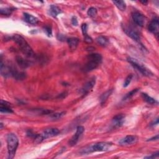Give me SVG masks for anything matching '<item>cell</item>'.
Returning a JSON list of instances; mask_svg holds the SVG:
<instances>
[{
    "instance_id": "f1b7e54d",
    "label": "cell",
    "mask_w": 159,
    "mask_h": 159,
    "mask_svg": "<svg viewBox=\"0 0 159 159\" xmlns=\"http://www.w3.org/2000/svg\"><path fill=\"white\" fill-rule=\"evenodd\" d=\"M132 77H133L132 75H129L126 77V80H125L124 85H123V86L124 88L127 87V86L129 85V84L131 83L132 79Z\"/></svg>"
},
{
    "instance_id": "cb8c5ba5",
    "label": "cell",
    "mask_w": 159,
    "mask_h": 159,
    "mask_svg": "<svg viewBox=\"0 0 159 159\" xmlns=\"http://www.w3.org/2000/svg\"><path fill=\"white\" fill-rule=\"evenodd\" d=\"M113 3L115 4L119 10L121 11H124L126 10V4L124 1H114Z\"/></svg>"
},
{
    "instance_id": "d4e9b609",
    "label": "cell",
    "mask_w": 159,
    "mask_h": 159,
    "mask_svg": "<svg viewBox=\"0 0 159 159\" xmlns=\"http://www.w3.org/2000/svg\"><path fill=\"white\" fill-rule=\"evenodd\" d=\"M14 10H15V8H1V9H0V13H1L2 15L9 16V15H11V13Z\"/></svg>"
},
{
    "instance_id": "277c9868",
    "label": "cell",
    "mask_w": 159,
    "mask_h": 159,
    "mask_svg": "<svg viewBox=\"0 0 159 159\" xmlns=\"http://www.w3.org/2000/svg\"><path fill=\"white\" fill-rule=\"evenodd\" d=\"M19 146V139L16 134L10 133L7 136V146L8 151V158L12 159L16 155L18 147Z\"/></svg>"
},
{
    "instance_id": "30bf717a",
    "label": "cell",
    "mask_w": 159,
    "mask_h": 159,
    "mask_svg": "<svg viewBox=\"0 0 159 159\" xmlns=\"http://www.w3.org/2000/svg\"><path fill=\"white\" fill-rule=\"evenodd\" d=\"M137 140H138L137 137L136 136L129 135V136H127L124 138L122 139L121 140L119 141V144H121V146L132 145V144L136 143Z\"/></svg>"
},
{
    "instance_id": "8fae6325",
    "label": "cell",
    "mask_w": 159,
    "mask_h": 159,
    "mask_svg": "<svg viewBox=\"0 0 159 159\" xmlns=\"http://www.w3.org/2000/svg\"><path fill=\"white\" fill-rule=\"evenodd\" d=\"M158 26H159V22L158 18H154L149 24L148 29V31L154 34L155 35L158 34Z\"/></svg>"
},
{
    "instance_id": "603a6c76",
    "label": "cell",
    "mask_w": 159,
    "mask_h": 159,
    "mask_svg": "<svg viewBox=\"0 0 159 159\" xmlns=\"http://www.w3.org/2000/svg\"><path fill=\"white\" fill-rule=\"evenodd\" d=\"M142 96L144 100L148 104H155V103H157V102L155 99H153V98L151 97V96H148L146 93H142Z\"/></svg>"
},
{
    "instance_id": "83f0119b",
    "label": "cell",
    "mask_w": 159,
    "mask_h": 159,
    "mask_svg": "<svg viewBox=\"0 0 159 159\" xmlns=\"http://www.w3.org/2000/svg\"><path fill=\"white\" fill-rule=\"evenodd\" d=\"M97 13H98L97 9L94 7L90 8L87 12L88 15L91 18H95L96 15H97Z\"/></svg>"
},
{
    "instance_id": "484cf974",
    "label": "cell",
    "mask_w": 159,
    "mask_h": 159,
    "mask_svg": "<svg viewBox=\"0 0 159 159\" xmlns=\"http://www.w3.org/2000/svg\"><path fill=\"white\" fill-rule=\"evenodd\" d=\"M65 114H66L65 111H63L61 113H57L54 114H50L51 115L50 116V118L52 120H58V119H61L63 116H64Z\"/></svg>"
},
{
    "instance_id": "ab89813d",
    "label": "cell",
    "mask_w": 159,
    "mask_h": 159,
    "mask_svg": "<svg viewBox=\"0 0 159 159\" xmlns=\"http://www.w3.org/2000/svg\"><path fill=\"white\" fill-rule=\"evenodd\" d=\"M141 3H142L144 4H147V1H141Z\"/></svg>"
},
{
    "instance_id": "ba28073f",
    "label": "cell",
    "mask_w": 159,
    "mask_h": 159,
    "mask_svg": "<svg viewBox=\"0 0 159 159\" xmlns=\"http://www.w3.org/2000/svg\"><path fill=\"white\" fill-rule=\"evenodd\" d=\"M132 18L134 22L139 26L142 27L145 23L146 18L142 14L138 11H135L132 14Z\"/></svg>"
},
{
    "instance_id": "1f68e13d",
    "label": "cell",
    "mask_w": 159,
    "mask_h": 159,
    "mask_svg": "<svg viewBox=\"0 0 159 159\" xmlns=\"http://www.w3.org/2000/svg\"><path fill=\"white\" fill-rule=\"evenodd\" d=\"M84 41L86 43V44H92L93 42V39L91 38L90 36H89L88 34L86 35V36H84Z\"/></svg>"
},
{
    "instance_id": "2e32d148",
    "label": "cell",
    "mask_w": 159,
    "mask_h": 159,
    "mask_svg": "<svg viewBox=\"0 0 159 159\" xmlns=\"http://www.w3.org/2000/svg\"><path fill=\"white\" fill-rule=\"evenodd\" d=\"M10 103L5 101H1V106H0V111L3 113H13V111L10 107Z\"/></svg>"
},
{
    "instance_id": "5b68a950",
    "label": "cell",
    "mask_w": 159,
    "mask_h": 159,
    "mask_svg": "<svg viewBox=\"0 0 159 159\" xmlns=\"http://www.w3.org/2000/svg\"><path fill=\"white\" fill-rule=\"evenodd\" d=\"M127 61L131 64V65L134 67V69H136L137 70H138L144 76H151L153 75V74L152 73V71L150 70H148L147 67H146L142 63H141L140 62H139L137 60L134 59V58L128 57Z\"/></svg>"
},
{
    "instance_id": "d6a6232c",
    "label": "cell",
    "mask_w": 159,
    "mask_h": 159,
    "mask_svg": "<svg viewBox=\"0 0 159 159\" xmlns=\"http://www.w3.org/2000/svg\"><path fill=\"white\" fill-rule=\"evenodd\" d=\"M81 30H82V32L83 34V36L87 35V31H88V26L86 24H83L81 25Z\"/></svg>"
},
{
    "instance_id": "7a4b0ae2",
    "label": "cell",
    "mask_w": 159,
    "mask_h": 159,
    "mask_svg": "<svg viewBox=\"0 0 159 159\" xmlns=\"http://www.w3.org/2000/svg\"><path fill=\"white\" fill-rule=\"evenodd\" d=\"M88 62L84 67L82 70L85 72H89L95 70L102 64L103 57L99 54H91L87 56Z\"/></svg>"
},
{
    "instance_id": "5bb4252c",
    "label": "cell",
    "mask_w": 159,
    "mask_h": 159,
    "mask_svg": "<svg viewBox=\"0 0 159 159\" xmlns=\"http://www.w3.org/2000/svg\"><path fill=\"white\" fill-rule=\"evenodd\" d=\"M12 67L4 64L3 59L1 60V74L4 77H8L11 76Z\"/></svg>"
},
{
    "instance_id": "4fadbf2b",
    "label": "cell",
    "mask_w": 159,
    "mask_h": 159,
    "mask_svg": "<svg viewBox=\"0 0 159 159\" xmlns=\"http://www.w3.org/2000/svg\"><path fill=\"white\" fill-rule=\"evenodd\" d=\"M125 116L123 114H118L113 118L112 121V126L114 128L119 127L123 126L124 122Z\"/></svg>"
},
{
    "instance_id": "8d00e7d4",
    "label": "cell",
    "mask_w": 159,
    "mask_h": 159,
    "mask_svg": "<svg viewBox=\"0 0 159 159\" xmlns=\"http://www.w3.org/2000/svg\"><path fill=\"white\" fill-rule=\"evenodd\" d=\"M65 39V37L64 35L62 34L58 35V39H59V41H63Z\"/></svg>"
},
{
    "instance_id": "52a82bcc",
    "label": "cell",
    "mask_w": 159,
    "mask_h": 159,
    "mask_svg": "<svg viewBox=\"0 0 159 159\" xmlns=\"http://www.w3.org/2000/svg\"><path fill=\"white\" fill-rule=\"evenodd\" d=\"M123 29L124 32L126 33L129 37L132 39L134 40L135 41L138 42H140V39H141L140 36H139L138 32L135 31L134 29H133L132 28L127 27V26H124L123 27Z\"/></svg>"
},
{
    "instance_id": "44dd1931",
    "label": "cell",
    "mask_w": 159,
    "mask_h": 159,
    "mask_svg": "<svg viewBox=\"0 0 159 159\" xmlns=\"http://www.w3.org/2000/svg\"><path fill=\"white\" fill-rule=\"evenodd\" d=\"M113 90H109L108 91H106L104 93H103L102 95V96H100V103L102 105L104 104L106 102L107 99H108V98L109 96L111 95L112 93H113Z\"/></svg>"
},
{
    "instance_id": "3957f363",
    "label": "cell",
    "mask_w": 159,
    "mask_h": 159,
    "mask_svg": "<svg viewBox=\"0 0 159 159\" xmlns=\"http://www.w3.org/2000/svg\"><path fill=\"white\" fill-rule=\"evenodd\" d=\"M112 143L107 142H102L93 145L89 146L81 149L80 153L82 154L91 153L95 152H105L109 150V148L112 146Z\"/></svg>"
},
{
    "instance_id": "ffe728a7",
    "label": "cell",
    "mask_w": 159,
    "mask_h": 159,
    "mask_svg": "<svg viewBox=\"0 0 159 159\" xmlns=\"http://www.w3.org/2000/svg\"><path fill=\"white\" fill-rule=\"evenodd\" d=\"M62 13L61 9L55 5H51L49 9L50 15L54 18H56L59 14Z\"/></svg>"
},
{
    "instance_id": "e575fe53",
    "label": "cell",
    "mask_w": 159,
    "mask_h": 159,
    "mask_svg": "<svg viewBox=\"0 0 159 159\" xmlns=\"http://www.w3.org/2000/svg\"><path fill=\"white\" fill-rule=\"evenodd\" d=\"M27 136L29 137H34V138L36 136V134L34 133L31 130H28V131H27Z\"/></svg>"
},
{
    "instance_id": "ac0fdd59",
    "label": "cell",
    "mask_w": 159,
    "mask_h": 159,
    "mask_svg": "<svg viewBox=\"0 0 159 159\" xmlns=\"http://www.w3.org/2000/svg\"><path fill=\"white\" fill-rule=\"evenodd\" d=\"M17 64L22 69H26L30 66L31 62L20 56H18L16 59Z\"/></svg>"
},
{
    "instance_id": "8992f818",
    "label": "cell",
    "mask_w": 159,
    "mask_h": 159,
    "mask_svg": "<svg viewBox=\"0 0 159 159\" xmlns=\"http://www.w3.org/2000/svg\"><path fill=\"white\" fill-rule=\"evenodd\" d=\"M84 131H85V128L83 126H79L77 127L75 134L73 136H72V137L71 138V139L69 142V144L70 146H74L76 145L77 142H78L80 136H81V134L83 133Z\"/></svg>"
},
{
    "instance_id": "4dcf8cb0",
    "label": "cell",
    "mask_w": 159,
    "mask_h": 159,
    "mask_svg": "<svg viewBox=\"0 0 159 159\" xmlns=\"http://www.w3.org/2000/svg\"><path fill=\"white\" fill-rule=\"evenodd\" d=\"M44 31L46 32L47 35L49 37L52 36V27L50 26H46L44 27Z\"/></svg>"
},
{
    "instance_id": "836d02e7",
    "label": "cell",
    "mask_w": 159,
    "mask_h": 159,
    "mask_svg": "<svg viewBox=\"0 0 159 159\" xmlns=\"http://www.w3.org/2000/svg\"><path fill=\"white\" fill-rule=\"evenodd\" d=\"M158 155H159V152L157 151L156 153L152 154L151 155L147 156V157H145L144 158H155L158 157Z\"/></svg>"
},
{
    "instance_id": "9a60e30c",
    "label": "cell",
    "mask_w": 159,
    "mask_h": 159,
    "mask_svg": "<svg viewBox=\"0 0 159 159\" xmlns=\"http://www.w3.org/2000/svg\"><path fill=\"white\" fill-rule=\"evenodd\" d=\"M11 76L17 80H23L26 78V74L23 71H19L17 69L12 67Z\"/></svg>"
},
{
    "instance_id": "e0dca14e",
    "label": "cell",
    "mask_w": 159,
    "mask_h": 159,
    "mask_svg": "<svg viewBox=\"0 0 159 159\" xmlns=\"http://www.w3.org/2000/svg\"><path fill=\"white\" fill-rule=\"evenodd\" d=\"M67 43H68L69 46L70 47V50H75L76 49L77 47L79 44V39L78 38L76 37H70L67 39Z\"/></svg>"
},
{
    "instance_id": "74e56055",
    "label": "cell",
    "mask_w": 159,
    "mask_h": 159,
    "mask_svg": "<svg viewBox=\"0 0 159 159\" xmlns=\"http://www.w3.org/2000/svg\"><path fill=\"white\" fill-rule=\"evenodd\" d=\"M158 135H157L155 137H153L152 138H151V139H149L148 140H147V141H156V140H158Z\"/></svg>"
},
{
    "instance_id": "7402d4cb",
    "label": "cell",
    "mask_w": 159,
    "mask_h": 159,
    "mask_svg": "<svg viewBox=\"0 0 159 159\" xmlns=\"http://www.w3.org/2000/svg\"><path fill=\"white\" fill-rule=\"evenodd\" d=\"M96 42H97L98 44L100 45L101 46L103 47H106V46L108 45L109 44V41L108 39L104 37V36H99L97 38H96Z\"/></svg>"
},
{
    "instance_id": "d590c367",
    "label": "cell",
    "mask_w": 159,
    "mask_h": 159,
    "mask_svg": "<svg viewBox=\"0 0 159 159\" xmlns=\"http://www.w3.org/2000/svg\"><path fill=\"white\" fill-rule=\"evenodd\" d=\"M71 24L73 25L74 26H76L77 25H78V21H77V19L75 16H73L71 18Z\"/></svg>"
},
{
    "instance_id": "60d3db41",
    "label": "cell",
    "mask_w": 159,
    "mask_h": 159,
    "mask_svg": "<svg viewBox=\"0 0 159 159\" xmlns=\"http://www.w3.org/2000/svg\"><path fill=\"white\" fill-rule=\"evenodd\" d=\"M0 125H1V129H3V124L1 123V124H0Z\"/></svg>"
},
{
    "instance_id": "f35d334b",
    "label": "cell",
    "mask_w": 159,
    "mask_h": 159,
    "mask_svg": "<svg viewBox=\"0 0 159 159\" xmlns=\"http://www.w3.org/2000/svg\"><path fill=\"white\" fill-rule=\"evenodd\" d=\"M158 124V119L157 118L155 121H153V122L152 123H151V126H155V125H157Z\"/></svg>"
},
{
    "instance_id": "9c48e42d",
    "label": "cell",
    "mask_w": 159,
    "mask_h": 159,
    "mask_svg": "<svg viewBox=\"0 0 159 159\" xmlns=\"http://www.w3.org/2000/svg\"><path fill=\"white\" fill-rule=\"evenodd\" d=\"M96 83V78L95 77L93 78H91L88 82H86L84 86H83V88L81 89V93H82L83 96L87 95L90 91L93 88V87L95 85Z\"/></svg>"
},
{
    "instance_id": "7c38bea8",
    "label": "cell",
    "mask_w": 159,
    "mask_h": 159,
    "mask_svg": "<svg viewBox=\"0 0 159 159\" xmlns=\"http://www.w3.org/2000/svg\"><path fill=\"white\" fill-rule=\"evenodd\" d=\"M60 133V131L57 128H49L46 129L45 131L42 133V135L44 139L54 137L59 135Z\"/></svg>"
},
{
    "instance_id": "6da1fadb",
    "label": "cell",
    "mask_w": 159,
    "mask_h": 159,
    "mask_svg": "<svg viewBox=\"0 0 159 159\" xmlns=\"http://www.w3.org/2000/svg\"><path fill=\"white\" fill-rule=\"evenodd\" d=\"M12 39L18 44L21 52L26 56L28 57H33L35 55L32 49L22 36L19 34H15L12 37Z\"/></svg>"
},
{
    "instance_id": "d6986e66",
    "label": "cell",
    "mask_w": 159,
    "mask_h": 159,
    "mask_svg": "<svg viewBox=\"0 0 159 159\" xmlns=\"http://www.w3.org/2000/svg\"><path fill=\"white\" fill-rule=\"evenodd\" d=\"M24 19L25 21L27 22V23L30 24V25H36L39 22L38 19L34 16H32L31 14H29L28 13H24Z\"/></svg>"
},
{
    "instance_id": "f546056e",
    "label": "cell",
    "mask_w": 159,
    "mask_h": 159,
    "mask_svg": "<svg viewBox=\"0 0 159 159\" xmlns=\"http://www.w3.org/2000/svg\"><path fill=\"white\" fill-rule=\"evenodd\" d=\"M34 143L37 144L42 142L44 140V137H43L42 134H36V137L34 138Z\"/></svg>"
},
{
    "instance_id": "4316f807",
    "label": "cell",
    "mask_w": 159,
    "mask_h": 159,
    "mask_svg": "<svg viewBox=\"0 0 159 159\" xmlns=\"http://www.w3.org/2000/svg\"><path fill=\"white\" fill-rule=\"evenodd\" d=\"M138 91H139V89H137V88L132 90V91H131L130 92H129L126 95V96H125L123 98V101H126V100L129 99L130 98H131L132 97H133V96L135 95V94H136Z\"/></svg>"
}]
</instances>
